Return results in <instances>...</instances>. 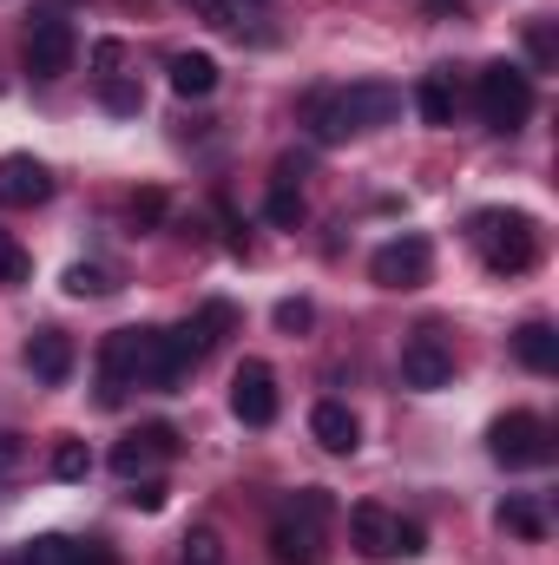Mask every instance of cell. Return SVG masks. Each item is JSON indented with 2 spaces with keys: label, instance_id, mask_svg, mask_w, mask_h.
<instances>
[{
  "label": "cell",
  "instance_id": "1f68e13d",
  "mask_svg": "<svg viewBox=\"0 0 559 565\" xmlns=\"http://www.w3.org/2000/svg\"><path fill=\"white\" fill-rule=\"evenodd\" d=\"M527 53H534L540 66H553V26H547V20H534V26H527Z\"/></svg>",
  "mask_w": 559,
  "mask_h": 565
},
{
  "label": "cell",
  "instance_id": "d6a6232c",
  "mask_svg": "<svg viewBox=\"0 0 559 565\" xmlns=\"http://www.w3.org/2000/svg\"><path fill=\"white\" fill-rule=\"evenodd\" d=\"M158 217H165V198L158 191H139L133 198V224H158Z\"/></svg>",
  "mask_w": 559,
  "mask_h": 565
},
{
  "label": "cell",
  "instance_id": "ba28073f",
  "mask_svg": "<svg viewBox=\"0 0 559 565\" xmlns=\"http://www.w3.org/2000/svg\"><path fill=\"white\" fill-rule=\"evenodd\" d=\"M434 270V250H428V237H395V244H382L376 257H369V277L382 282V289H421Z\"/></svg>",
  "mask_w": 559,
  "mask_h": 565
},
{
  "label": "cell",
  "instance_id": "f546056e",
  "mask_svg": "<svg viewBox=\"0 0 559 565\" xmlns=\"http://www.w3.org/2000/svg\"><path fill=\"white\" fill-rule=\"evenodd\" d=\"M204 26H238V13H231V0H184Z\"/></svg>",
  "mask_w": 559,
  "mask_h": 565
},
{
  "label": "cell",
  "instance_id": "4fadbf2b",
  "mask_svg": "<svg viewBox=\"0 0 559 565\" xmlns=\"http://www.w3.org/2000/svg\"><path fill=\"white\" fill-rule=\"evenodd\" d=\"M53 198V171L27 151H7L0 158V204L7 211H27V204H46Z\"/></svg>",
  "mask_w": 559,
  "mask_h": 565
},
{
  "label": "cell",
  "instance_id": "4dcf8cb0",
  "mask_svg": "<svg viewBox=\"0 0 559 565\" xmlns=\"http://www.w3.org/2000/svg\"><path fill=\"white\" fill-rule=\"evenodd\" d=\"M126 500H133L139 513H158V507H165V480H133V493H126Z\"/></svg>",
  "mask_w": 559,
  "mask_h": 565
},
{
  "label": "cell",
  "instance_id": "2e32d148",
  "mask_svg": "<svg viewBox=\"0 0 559 565\" xmlns=\"http://www.w3.org/2000/svg\"><path fill=\"white\" fill-rule=\"evenodd\" d=\"M415 113L428 119V126H454V113H461V86H454V73H447V66L421 73V86H415Z\"/></svg>",
  "mask_w": 559,
  "mask_h": 565
},
{
  "label": "cell",
  "instance_id": "277c9868",
  "mask_svg": "<svg viewBox=\"0 0 559 565\" xmlns=\"http://www.w3.org/2000/svg\"><path fill=\"white\" fill-rule=\"evenodd\" d=\"M349 533H356V553L362 559H415L421 553V526L415 520H395L389 507H376V500H362V507H349Z\"/></svg>",
  "mask_w": 559,
  "mask_h": 565
},
{
  "label": "cell",
  "instance_id": "d4e9b609",
  "mask_svg": "<svg viewBox=\"0 0 559 565\" xmlns=\"http://www.w3.org/2000/svg\"><path fill=\"white\" fill-rule=\"evenodd\" d=\"M53 473H60V480H86V473H93L86 440H60V447H53Z\"/></svg>",
  "mask_w": 559,
  "mask_h": 565
},
{
  "label": "cell",
  "instance_id": "484cf974",
  "mask_svg": "<svg viewBox=\"0 0 559 565\" xmlns=\"http://www.w3.org/2000/svg\"><path fill=\"white\" fill-rule=\"evenodd\" d=\"M264 211H271V224L296 231V224H303V191H296V184H271V204H264Z\"/></svg>",
  "mask_w": 559,
  "mask_h": 565
},
{
  "label": "cell",
  "instance_id": "52a82bcc",
  "mask_svg": "<svg viewBox=\"0 0 559 565\" xmlns=\"http://www.w3.org/2000/svg\"><path fill=\"white\" fill-rule=\"evenodd\" d=\"M447 382H454V349H447L434 329H415V335L402 342V388L434 395V388H447Z\"/></svg>",
  "mask_w": 559,
  "mask_h": 565
},
{
  "label": "cell",
  "instance_id": "4316f807",
  "mask_svg": "<svg viewBox=\"0 0 559 565\" xmlns=\"http://www.w3.org/2000/svg\"><path fill=\"white\" fill-rule=\"evenodd\" d=\"M184 565H224V540H218L211 526L184 533Z\"/></svg>",
  "mask_w": 559,
  "mask_h": 565
},
{
  "label": "cell",
  "instance_id": "3957f363",
  "mask_svg": "<svg viewBox=\"0 0 559 565\" xmlns=\"http://www.w3.org/2000/svg\"><path fill=\"white\" fill-rule=\"evenodd\" d=\"M474 99H481V126H487V132H520V126L534 119V73L494 60V66L481 73Z\"/></svg>",
  "mask_w": 559,
  "mask_h": 565
},
{
  "label": "cell",
  "instance_id": "30bf717a",
  "mask_svg": "<svg viewBox=\"0 0 559 565\" xmlns=\"http://www.w3.org/2000/svg\"><path fill=\"white\" fill-rule=\"evenodd\" d=\"M231 415L244 427L277 422V369H271V362H244V369L231 375Z\"/></svg>",
  "mask_w": 559,
  "mask_h": 565
},
{
  "label": "cell",
  "instance_id": "f1b7e54d",
  "mask_svg": "<svg viewBox=\"0 0 559 565\" xmlns=\"http://www.w3.org/2000/svg\"><path fill=\"white\" fill-rule=\"evenodd\" d=\"M309 322H316V309H309L303 296H289V302H277V329H283V335H303Z\"/></svg>",
  "mask_w": 559,
  "mask_h": 565
},
{
  "label": "cell",
  "instance_id": "cb8c5ba5",
  "mask_svg": "<svg viewBox=\"0 0 559 565\" xmlns=\"http://www.w3.org/2000/svg\"><path fill=\"white\" fill-rule=\"evenodd\" d=\"M27 270H33V257L20 250V237H13V231H0V289H20Z\"/></svg>",
  "mask_w": 559,
  "mask_h": 565
},
{
  "label": "cell",
  "instance_id": "8fae6325",
  "mask_svg": "<svg viewBox=\"0 0 559 565\" xmlns=\"http://www.w3.org/2000/svg\"><path fill=\"white\" fill-rule=\"evenodd\" d=\"M336 106H342V126H349V132H369V126H389V119L402 113V86H389V79H356V86L336 93Z\"/></svg>",
  "mask_w": 559,
  "mask_h": 565
},
{
  "label": "cell",
  "instance_id": "e0dca14e",
  "mask_svg": "<svg viewBox=\"0 0 559 565\" xmlns=\"http://www.w3.org/2000/svg\"><path fill=\"white\" fill-rule=\"evenodd\" d=\"M514 355H520V369H534V375H553V369H559V335H553V322H520V329H514Z\"/></svg>",
  "mask_w": 559,
  "mask_h": 565
},
{
  "label": "cell",
  "instance_id": "ac0fdd59",
  "mask_svg": "<svg viewBox=\"0 0 559 565\" xmlns=\"http://www.w3.org/2000/svg\"><path fill=\"white\" fill-rule=\"evenodd\" d=\"M171 93H178V99L218 93V60H211V53H171Z\"/></svg>",
  "mask_w": 559,
  "mask_h": 565
},
{
  "label": "cell",
  "instance_id": "d6986e66",
  "mask_svg": "<svg viewBox=\"0 0 559 565\" xmlns=\"http://www.w3.org/2000/svg\"><path fill=\"white\" fill-rule=\"evenodd\" d=\"M184 329H191V342H198V349L211 355V349H218V342H224V335L238 329V309H231V302H204V309H198V316H191Z\"/></svg>",
  "mask_w": 559,
  "mask_h": 565
},
{
  "label": "cell",
  "instance_id": "6da1fadb",
  "mask_svg": "<svg viewBox=\"0 0 559 565\" xmlns=\"http://www.w3.org/2000/svg\"><path fill=\"white\" fill-rule=\"evenodd\" d=\"M467 237H474V250L494 277H527L540 264V224L527 211H481Z\"/></svg>",
  "mask_w": 559,
  "mask_h": 565
},
{
  "label": "cell",
  "instance_id": "7a4b0ae2",
  "mask_svg": "<svg viewBox=\"0 0 559 565\" xmlns=\"http://www.w3.org/2000/svg\"><path fill=\"white\" fill-rule=\"evenodd\" d=\"M323 526H329V493L323 487L289 493L271 520V565H316L323 559Z\"/></svg>",
  "mask_w": 559,
  "mask_h": 565
},
{
  "label": "cell",
  "instance_id": "7402d4cb",
  "mask_svg": "<svg viewBox=\"0 0 559 565\" xmlns=\"http://www.w3.org/2000/svg\"><path fill=\"white\" fill-rule=\"evenodd\" d=\"M73 546L80 540H66V533H40L20 546V565H73Z\"/></svg>",
  "mask_w": 559,
  "mask_h": 565
},
{
  "label": "cell",
  "instance_id": "603a6c76",
  "mask_svg": "<svg viewBox=\"0 0 559 565\" xmlns=\"http://www.w3.org/2000/svg\"><path fill=\"white\" fill-rule=\"evenodd\" d=\"M119 282H113V270L106 264H73L66 270V296H113Z\"/></svg>",
  "mask_w": 559,
  "mask_h": 565
},
{
  "label": "cell",
  "instance_id": "ffe728a7",
  "mask_svg": "<svg viewBox=\"0 0 559 565\" xmlns=\"http://www.w3.org/2000/svg\"><path fill=\"white\" fill-rule=\"evenodd\" d=\"M303 126H309V132H316L323 145L349 139V126H342V106H336V93H309V99H303Z\"/></svg>",
  "mask_w": 559,
  "mask_h": 565
},
{
  "label": "cell",
  "instance_id": "44dd1931",
  "mask_svg": "<svg viewBox=\"0 0 559 565\" xmlns=\"http://www.w3.org/2000/svg\"><path fill=\"white\" fill-rule=\"evenodd\" d=\"M500 526H507L514 540H547V513H540L527 493H507V500H500Z\"/></svg>",
  "mask_w": 559,
  "mask_h": 565
},
{
  "label": "cell",
  "instance_id": "83f0119b",
  "mask_svg": "<svg viewBox=\"0 0 559 565\" xmlns=\"http://www.w3.org/2000/svg\"><path fill=\"white\" fill-rule=\"evenodd\" d=\"M99 99H106V113H119V119H133V113L145 106V93L133 86V79H106V86H99Z\"/></svg>",
  "mask_w": 559,
  "mask_h": 565
},
{
  "label": "cell",
  "instance_id": "9c48e42d",
  "mask_svg": "<svg viewBox=\"0 0 559 565\" xmlns=\"http://www.w3.org/2000/svg\"><path fill=\"white\" fill-rule=\"evenodd\" d=\"M126 388H139V329H113L99 342V408H119Z\"/></svg>",
  "mask_w": 559,
  "mask_h": 565
},
{
  "label": "cell",
  "instance_id": "5b68a950",
  "mask_svg": "<svg viewBox=\"0 0 559 565\" xmlns=\"http://www.w3.org/2000/svg\"><path fill=\"white\" fill-rule=\"evenodd\" d=\"M487 447H494L500 467H547L553 460V427L540 415H500L487 427Z\"/></svg>",
  "mask_w": 559,
  "mask_h": 565
},
{
  "label": "cell",
  "instance_id": "836d02e7",
  "mask_svg": "<svg viewBox=\"0 0 559 565\" xmlns=\"http://www.w3.org/2000/svg\"><path fill=\"white\" fill-rule=\"evenodd\" d=\"M13 460H20V434H7V427H0V467H13Z\"/></svg>",
  "mask_w": 559,
  "mask_h": 565
},
{
  "label": "cell",
  "instance_id": "9a60e30c",
  "mask_svg": "<svg viewBox=\"0 0 559 565\" xmlns=\"http://www.w3.org/2000/svg\"><path fill=\"white\" fill-rule=\"evenodd\" d=\"M309 434H316V447H323V454H356V447H362V422H356L342 402H316Z\"/></svg>",
  "mask_w": 559,
  "mask_h": 565
},
{
  "label": "cell",
  "instance_id": "8992f818",
  "mask_svg": "<svg viewBox=\"0 0 559 565\" xmlns=\"http://www.w3.org/2000/svg\"><path fill=\"white\" fill-rule=\"evenodd\" d=\"M73 53H80L73 20H60V13H33V26H27V73H33V79H60V73L73 66Z\"/></svg>",
  "mask_w": 559,
  "mask_h": 565
},
{
  "label": "cell",
  "instance_id": "7c38bea8",
  "mask_svg": "<svg viewBox=\"0 0 559 565\" xmlns=\"http://www.w3.org/2000/svg\"><path fill=\"white\" fill-rule=\"evenodd\" d=\"M171 454H178V434H171V427H158V422L133 427V434L113 447V473H119V480H151V467H165Z\"/></svg>",
  "mask_w": 559,
  "mask_h": 565
},
{
  "label": "cell",
  "instance_id": "5bb4252c",
  "mask_svg": "<svg viewBox=\"0 0 559 565\" xmlns=\"http://www.w3.org/2000/svg\"><path fill=\"white\" fill-rule=\"evenodd\" d=\"M20 362H27V375H33V382L60 388V382L73 375V335H66V329H33V335H27V349H20Z\"/></svg>",
  "mask_w": 559,
  "mask_h": 565
}]
</instances>
